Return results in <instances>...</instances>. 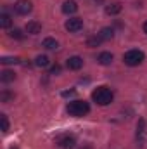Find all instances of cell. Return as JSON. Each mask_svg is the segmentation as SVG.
Masks as SVG:
<instances>
[{
	"instance_id": "obj_1",
	"label": "cell",
	"mask_w": 147,
	"mask_h": 149,
	"mask_svg": "<svg viewBox=\"0 0 147 149\" xmlns=\"http://www.w3.org/2000/svg\"><path fill=\"white\" fill-rule=\"evenodd\" d=\"M112 97H114V94L111 92V88H107V87H97L92 92V99L99 106H107V104H111L112 102Z\"/></svg>"
},
{
	"instance_id": "obj_2",
	"label": "cell",
	"mask_w": 147,
	"mask_h": 149,
	"mask_svg": "<svg viewBox=\"0 0 147 149\" xmlns=\"http://www.w3.org/2000/svg\"><path fill=\"white\" fill-rule=\"evenodd\" d=\"M88 111H90V106H88V102H85V101H71V102L68 104V113H69L71 116H76V118L88 114Z\"/></svg>"
},
{
	"instance_id": "obj_3",
	"label": "cell",
	"mask_w": 147,
	"mask_h": 149,
	"mask_svg": "<svg viewBox=\"0 0 147 149\" xmlns=\"http://www.w3.org/2000/svg\"><path fill=\"white\" fill-rule=\"evenodd\" d=\"M144 57H146V54H144L142 50H139V49H133V50H128V52H125V56H123V61H125V64H128V66H139V64L144 61Z\"/></svg>"
},
{
	"instance_id": "obj_4",
	"label": "cell",
	"mask_w": 147,
	"mask_h": 149,
	"mask_svg": "<svg viewBox=\"0 0 147 149\" xmlns=\"http://www.w3.org/2000/svg\"><path fill=\"white\" fill-rule=\"evenodd\" d=\"M14 10L19 14V16H28L31 10H33V3L30 0H19L16 5H14Z\"/></svg>"
},
{
	"instance_id": "obj_5",
	"label": "cell",
	"mask_w": 147,
	"mask_h": 149,
	"mask_svg": "<svg viewBox=\"0 0 147 149\" xmlns=\"http://www.w3.org/2000/svg\"><path fill=\"white\" fill-rule=\"evenodd\" d=\"M55 144L61 149H73L74 144H76V141H74L73 135H61V137L55 139Z\"/></svg>"
},
{
	"instance_id": "obj_6",
	"label": "cell",
	"mask_w": 147,
	"mask_h": 149,
	"mask_svg": "<svg viewBox=\"0 0 147 149\" xmlns=\"http://www.w3.org/2000/svg\"><path fill=\"white\" fill-rule=\"evenodd\" d=\"M66 30L69 31V33H76V31H80L81 28H83V19H80V17H71V19H68L66 21Z\"/></svg>"
},
{
	"instance_id": "obj_7",
	"label": "cell",
	"mask_w": 147,
	"mask_h": 149,
	"mask_svg": "<svg viewBox=\"0 0 147 149\" xmlns=\"http://www.w3.org/2000/svg\"><path fill=\"white\" fill-rule=\"evenodd\" d=\"M81 66H83V59H81L80 56H73V57H69V59H68V68H69V70L78 71Z\"/></svg>"
},
{
	"instance_id": "obj_8",
	"label": "cell",
	"mask_w": 147,
	"mask_h": 149,
	"mask_svg": "<svg viewBox=\"0 0 147 149\" xmlns=\"http://www.w3.org/2000/svg\"><path fill=\"white\" fill-rule=\"evenodd\" d=\"M76 10H78V5H76L74 0H66V2L62 3V12H64V14H74Z\"/></svg>"
},
{
	"instance_id": "obj_9",
	"label": "cell",
	"mask_w": 147,
	"mask_h": 149,
	"mask_svg": "<svg viewBox=\"0 0 147 149\" xmlns=\"http://www.w3.org/2000/svg\"><path fill=\"white\" fill-rule=\"evenodd\" d=\"M26 31H28L30 35H38V33L42 31V24H40L38 21H30V23L26 24Z\"/></svg>"
},
{
	"instance_id": "obj_10",
	"label": "cell",
	"mask_w": 147,
	"mask_h": 149,
	"mask_svg": "<svg viewBox=\"0 0 147 149\" xmlns=\"http://www.w3.org/2000/svg\"><path fill=\"white\" fill-rule=\"evenodd\" d=\"M112 59H114V57H112V54H111V52H102V54L99 56V59H97V61H99L102 66H109L111 63H112Z\"/></svg>"
},
{
	"instance_id": "obj_11",
	"label": "cell",
	"mask_w": 147,
	"mask_h": 149,
	"mask_svg": "<svg viewBox=\"0 0 147 149\" xmlns=\"http://www.w3.org/2000/svg\"><path fill=\"white\" fill-rule=\"evenodd\" d=\"M42 47H45L47 50H55V49L59 47V43H57V40H54V38H45V40L42 42Z\"/></svg>"
},
{
	"instance_id": "obj_12",
	"label": "cell",
	"mask_w": 147,
	"mask_h": 149,
	"mask_svg": "<svg viewBox=\"0 0 147 149\" xmlns=\"http://www.w3.org/2000/svg\"><path fill=\"white\" fill-rule=\"evenodd\" d=\"M121 9H123L121 3H118V2H116V3H111V5L106 7V14H109V16H116V14L121 12Z\"/></svg>"
},
{
	"instance_id": "obj_13",
	"label": "cell",
	"mask_w": 147,
	"mask_h": 149,
	"mask_svg": "<svg viewBox=\"0 0 147 149\" xmlns=\"http://www.w3.org/2000/svg\"><path fill=\"white\" fill-rule=\"evenodd\" d=\"M99 37L102 38V40H111V38L114 37V30L109 28V26H106V28H102V30H101Z\"/></svg>"
},
{
	"instance_id": "obj_14",
	"label": "cell",
	"mask_w": 147,
	"mask_h": 149,
	"mask_svg": "<svg viewBox=\"0 0 147 149\" xmlns=\"http://www.w3.org/2000/svg\"><path fill=\"white\" fill-rule=\"evenodd\" d=\"M14 78H16V74L12 73V71H9V70H5V71H2V73H0V80H2L3 83L14 81Z\"/></svg>"
},
{
	"instance_id": "obj_15",
	"label": "cell",
	"mask_w": 147,
	"mask_h": 149,
	"mask_svg": "<svg viewBox=\"0 0 147 149\" xmlns=\"http://www.w3.org/2000/svg\"><path fill=\"white\" fill-rule=\"evenodd\" d=\"M49 63H50V59L47 56H38L37 59H35V66H38V68H47Z\"/></svg>"
},
{
	"instance_id": "obj_16",
	"label": "cell",
	"mask_w": 147,
	"mask_h": 149,
	"mask_svg": "<svg viewBox=\"0 0 147 149\" xmlns=\"http://www.w3.org/2000/svg\"><path fill=\"white\" fill-rule=\"evenodd\" d=\"M10 24H12L10 16H9V14H2V16H0V26H2V28H9Z\"/></svg>"
},
{
	"instance_id": "obj_17",
	"label": "cell",
	"mask_w": 147,
	"mask_h": 149,
	"mask_svg": "<svg viewBox=\"0 0 147 149\" xmlns=\"http://www.w3.org/2000/svg\"><path fill=\"white\" fill-rule=\"evenodd\" d=\"M12 99H14V94H12V92L3 90V92L0 94V101H2V102H10Z\"/></svg>"
},
{
	"instance_id": "obj_18",
	"label": "cell",
	"mask_w": 147,
	"mask_h": 149,
	"mask_svg": "<svg viewBox=\"0 0 147 149\" xmlns=\"http://www.w3.org/2000/svg\"><path fill=\"white\" fill-rule=\"evenodd\" d=\"M101 42H102V38L99 37V35H95V37H90L87 40V45H88V47H97Z\"/></svg>"
},
{
	"instance_id": "obj_19",
	"label": "cell",
	"mask_w": 147,
	"mask_h": 149,
	"mask_svg": "<svg viewBox=\"0 0 147 149\" xmlns=\"http://www.w3.org/2000/svg\"><path fill=\"white\" fill-rule=\"evenodd\" d=\"M9 35H10V38H16V40H23V38H24V33H23L19 28H14Z\"/></svg>"
},
{
	"instance_id": "obj_20",
	"label": "cell",
	"mask_w": 147,
	"mask_h": 149,
	"mask_svg": "<svg viewBox=\"0 0 147 149\" xmlns=\"http://www.w3.org/2000/svg\"><path fill=\"white\" fill-rule=\"evenodd\" d=\"M0 63H2V64H17L19 59H17V57H2Z\"/></svg>"
},
{
	"instance_id": "obj_21",
	"label": "cell",
	"mask_w": 147,
	"mask_h": 149,
	"mask_svg": "<svg viewBox=\"0 0 147 149\" xmlns=\"http://www.w3.org/2000/svg\"><path fill=\"white\" fill-rule=\"evenodd\" d=\"M0 120H2V132H7L9 130V120L5 114H0Z\"/></svg>"
},
{
	"instance_id": "obj_22",
	"label": "cell",
	"mask_w": 147,
	"mask_h": 149,
	"mask_svg": "<svg viewBox=\"0 0 147 149\" xmlns=\"http://www.w3.org/2000/svg\"><path fill=\"white\" fill-rule=\"evenodd\" d=\"M144 127H146V121L140 120V121H139V127H137V137H142V134H144Z\"/></svg>"
},
{
	"instance_id": "obj_23",
	"label": "cell",
	"mask_w": 147,
	"mask_h": 149,
	"mask_svg": "<svg viewBox=\"0 0 147 149\" xmlns=\"http://www.w3.org/2000/svg\"><path fill=\"white\" fill-rule=\"evenodd\" d=\"M59 73H61V66L59 64H54L50 68V74H59Z\"/></svg>"
},
{
	"instance_id": "obj_24",
	"label": "cell",
	"mask_w": 147,
	"mask_h": 149,
	"mask_svg": "<svg viewBox=\"0 0 147 149\" xmlns=\"http://www.w3.org/2000/svg\"><path fill=\"white\" fill-rule=\"evenodd\" d=\"M64 97H69V95H74V90H68V92H62Z\"/></svg>"
},
{
	"instance_id": "obj_25",
	"label": "cell",
	"mask_w": 147,
	"mask_h": 149,
	"mask_svg": "<svg viewBox=\"0 0 147 149\" xmlns=\"http://www.w3.org/2000/svg\"><path fill=\"white\" fill-rule=\"evenodd\" d=\"M144 31H146V33H147V21H146V23H144Z\"/></svg>"
},
{
	"instance_id": "obj_26",
	"label": "cell",
	"mask_w": 147,
	"mask_h": 149,
	"mask_svg": "<svg viewBox=\"0 0 147 149\" xmlns=\"http://www.w3.org/2000/svg\"><path fill=\"white\" fill-rule=\"evenodd\" d=\"M10 149H19V148H17V146H14V148H10Z\"/></svg>"
}]
</instances>
